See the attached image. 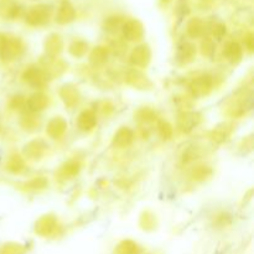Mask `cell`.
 I'll return each mask as SVG.
<instances>
[{"mask_svg":"<svg viewBox=\"0 0 254 254\" xmlns=\"http://www.w3.org/2000/svg\"><path fill=\"white\" fill-rule=\"evenodd\" d=\"M25 79H27V81H29L32 86H41V84H44V82H45L42 72L40 71V69H36V68L29 69V71L25 73Z\"/></svg>","mask_w":254,"mask_h":254,"instance_id":"1","label":"cell"},{"mask_svg":"<svg viewBox=\"0 0 254 254\" xmlns=\"http://www.w3.org/2000/svg\"><path fill=\"white\" fill-rule=\"evenodd\" d=\"M94 124H96V118H94V116L91 112H83V113L79 116L78 126L81 127V129H83V130H86V129L88 130V129H91Z\"/></svg>","mask_w":254,"mask_h":254,"instance_id":"2","label":"cell"},{"mask_svg":"<svg viewBox=\"0 0 254 254\" xmlns=\"http://www.w3.org/2000/svg\"><path fill=\"white\" fill-rule=\"evenodd\" d=\"M206 88H210V83L207 81V77H201V79H197V81L193 82L192 89L193 96H202V94L206 93Z\"/></svg>","mask_w":254,"mask_h":254,"instance_id":"3","label":"cell"},{"mask_svg":"<svg viewBox=\"0 0 254 254\" xmlns=\"http://www.w3.org/2000/svg\"><path fill=\"white\" fill-rule=\"evenodd\" d=\"M47 104V97L44 94H35L29 101V106L31 111H40Z\"/></svg>","mask_w":254,"mask_h":254,"instance_id":"4","label":"cell"},{"mask_svg":"<svg viewBox=\"0 0 254 254\" xmlns=\"http://www.w3.org/2000/svg\"><path fill=\"white\" fill-rule=\"evenodd\" d=\"M145 52H146L145 47H138V49L133 52V56H131L134 64H145L146 62H148V57H149V55L145 54Z\"/></svg>","mask_w":254,"mask_h":254,"instance_id":"5","label":"cell"},{"mask_svg":"<svg viewBox=\"0 0 254 254\" xmlns=\"http://www.w3.org/2000/svg\"><path fill=\"white\" fill-rule=\"evenodd\" d=\"M241 47L238 46L237 44H230L226 49V56L228 57V60H231L232 62H235L236 60H240L241 59Z\"/></svg>","mask_w":254,"mask_h":254,"instance_id":"6","label":"cell"},{"mask_svg":"<svg viewBox=\"0 0 254 254\" xmlns=\"http://www.w3.org/2000/svg\"><path fill=\"white\" fill-rule=\"evenodd\" d=\"M131 140V131L128 129H122L116 136V143L118 145H127Z\"/></svg>","mask_w":254,"mask_h":254,"instance_id":"7","label":"cell"}]
</instances>
